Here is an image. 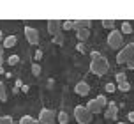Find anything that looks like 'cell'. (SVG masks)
<instances>
[{
  "label": "cell",
  "instance_id": "obj_1",
  "mask_svg": "<svg viewBox=\"0 0 134 124\" xmlns=\"http://www.w3.org/2000/svg\"><path fill=\"white\" fill-rule=\"evenodd\" d=\"M90 71H92L94 75H97V76H104L108 71H109V62H108V59L104 55L94 59L92 64H90Z\"/></svg>",
  "mask_w": 134,
  "mask_h": 124
},
{
  "label": "cell",
  "instance_id": "obj_2",
  "mask_svg": "<svg viewBox=\"0 0 134 124\" xmlns=\"http://www.w3.org/2000/svg\"><path fill=\"white\" fill-rule=\"evenodd\" d=\"M106 105H108L106 97H104V96H97V97H94V99H90L85 108H87V110L94 115V113H100V110H102Z\"/></svg>",
  "mask_w": 134,
  "mask_h": 124
},
{
  "label": "cell",
  "instance_id": "obj_3",
  "mask_svg": "<svg viewBox=\"0 0 134 124\" xmlns=\"http://www.w3.org/2000/svg\"><path fill=\"white\" fill-rule=\"evenodd\" d=\"M131 60H134V43H129L127 46L116 55V62L118 64H127Z\"/></svg>",
  "mask_w": 134,
  "mask_h": 124
},
{
  "label": "cell",
  "instance_id": "obj_4",
  "mask_svg": "<svg viewBox=\"0 0 134 124\" xmlns=\"http://www.w3.org/2000/svg\"><path fill=\"white\" fill-rule=\"evenodd\" d=\"M74 117H76L78 124H90L92 122V113L85 106H76L74 108Z\"/></svg>",
  "mask_w": 134,
  "mask_h": 124
},
{
  "label": "cell",
  "instance_id": "obj_5",
  "mask_svg": "<svg viewBox=\"0 0 134 124\" xmlns=\"http://www.w3.org/2000/svg\"><path fill=\"white\" fill-rule=\"evenodd\" d=\"M124 44V37H122V34L118 32V30H111L109 32V35H108V46L113 50H118Z\"/></svg>",
  "mask_w": 134,
  "mask_h": 124
},
{
  "label": "cell",
  "instance_id": "obj_6",
  "mask_svg": "<svg viewBox=\"0 0 134 124\" xmlns=\"http://www.w3.org/2000/svg\"><path fill=\"white\" fill-rule=\"evenodd\" d=\"M39 124H55L57 122V113L53 110H48V108H42L39 112Z\"/></svg>",
  "mask_w": 134,
  "mask_h": 124
},
{
  "label": "cell",
  "instance_id": "obj_7",
  "mask_svg": "<svg viewBox=\"0 0 134 124\" xmlns=\"http://www.w3.org/2000/svg\"><path fill=\"white\" fill-rule=\"evenodd\" d=\"M25 37L30 44H39V32L32 27H25Z\"/></svg>",
  "mask_w": 134,
  "mask_h": 124
},
{
  "label": "cell",
  "instance_id": "obj_8",
  "mask_svg": "<svg viewBox=\"0 0 134 124\" xmlns=\"http://www.w3.org/2000/svg\"><path fill=\"white\" fill-rule=\"evenodd\" d=\"M116 115H118V106L115 105V101L108 103V110L104 113V117L106 119H116Z\"/></svg>",
  "mask_w": 134,
  "mask_h": 124
},
{
  "label": "cell",
  "instance_id": "obj_9",
  "mask_svg": "<svg viewBox=\"0 0 134 124\" xmlns=\"http://www.w3.org/2000/svg\"><path fill=\"white\" fill-rule=\"evenodd\" d=\"M74 92H76L78 96H87L88 92H90V85H88L87 82H80L74 87Z\"/></svg>",
  "mask_w": 134,
  "mask_h": 124
},
{
  "label": "cell",
  "instance_id": "obj_10",
  "mask_svg": "<svg viewBox=\"0 0 134 124\" xmlns=\"http://www.w3.org/2000/svg\"><path fill=\"white\" fill-rule=\"evenodd\" d=\"M58 28H60V21L58 20H49L48 21V32L53 35V37L58 34Z\"/></svg>",
  "mask_w": 134,
  "mask_h": 124
},
{
  "label": "cell",
  "instance_id": "obj_11",
  "mask_svg": "<svg viewBox=\"0 0 134 124\" xmlns=\"http://www.w3.org/2000/svg\"><path fill=\"white\" fill-rule=\"evenodd\" d=\"M90 25H92V21L90 20H76L74 21V25H72V28H76V30H81V28H90Z\"/></svg>",
  "mask_w": 134,
  "mask_h": 124
},
{
  "label": "cell",
  "instance_id": "obj_12",
  "mask_svg": "<svg viewBox=\"0 0 134 124\" xmlns=\"http://www.w3.org/2000/svg\"><path fill=\"white\" fill-rule=\"evenodd\" d=\"M16 43H18L16 35H7L5 39H4V46L2 48H13V46H16Z\"/></svg>",
  "mask_w": 134,
  "mask_h": 124
},
{
  "label": "cell",
  "instance_id": "obj_13",
  "mask_svg": "<svg viewBox=\"0 0 134 124\" xmlns=\"http://www.w3.org/2000/svg\"><path fill=\"white\" fill-rule=\"evenodd\" d=\"M90 37V32H88L87 28H81V30H78V39H80V43H85Z\"/></svg>",
  "mask_w": 134,
  "mask_h": 124
},
{
  "label": "cell",
  "instance_id": "obj_14",
  "mask_svg": "<svg viewBox=\"0 0 134 124\" xmlns=\"http://www.w3.org/2000/svg\"><path fill=\"white\" fill-rule=\"evenodd\" d=\"M120 34H132V25L129 21H122V32Z\"/></svg>",
  "mask_w": 134,
  "mask_h": 124
},
{
  "label": "cell",
  "instance_id": "obj_15",
  "mask_svg": "<svg viewBox=\"0 0 134 124\" xmlns=\"http://www.w3.org/2000/svg\"><path fill=\"white\" fill-rule=\"evenodd\" d=\"M20 124H39V121H35V119H32L30 115H23L20 121Z\"/></svg>",
  "mask_w": 134,
  "mask_h": 124
},
{
  "label": "cell",
  "instance_id": "obj_16",
  "mask_svg": "<svg viewBox=\"0 0 134 124\" xmlns=\"http://www.w3.org/2000/svg\"><path fill=\"white\" fill-rule=\"evenodd\" d=\"M100 23H102V27H104V28H113V30H115L116 20H102Z\"/></svg>",
  "mask_w": 134,
  "mask_h": 124
},
{
  "label": "cell",
  "instance_id": "obj_17",
  "mask_svg": "<svg viewBox=\"0 0 134 124\" xmlns=\"http://www.w3.org/2000/svg\"><path fill=\"white\" fill-rule=\"evenodd\" d=\"M7 99V92H5V85H4V83L0 82V101H2V103H4V101H5Z\"/></svg>",
  "mask_w": 134,
  "mask_h": 124
},
{
  "label": "cell",
  "instance_id": "obj_18",
  "mask_svg": "<svg viewBox=\"0 0 134 124\" xmlns=\"http://www.w3.org/2000/svg\"><path fill=\"white\" fill-rule=\"evenodd\" d=\"M116 89L122 90V92H129V90H131V85H129V82H122V83H118Z\"/></svg>",
  "mask_w": 134,
  "mask_h": 124
},
{
  "label": "cell",
  "instance_id": "obj_19",
  "mask_svg": "<svg viewBox=\"0 0 134 124\" xmlns=\"http://www.w3.org/2000/svg\"><path fill=\"white\" fill-rule=\"evenodd\" d=\"M67 121H69L67 113H65V112H60V113H58V122H60V124H65Z\"/></svg>",
  "mask_w": 134,
  "mask_h": 124
},
{
  "label": "cell",
  "instance_id": "obj_20",
  "mask_svg": "<svg viewBox=\"0 0 134 124\" xmlns=\"http://www.w3.org/2000/svg\"><path fill=\"white\" fill-rule=\"evenodd\" d=\"M0 124H14L13 117H9V115H2V117H0Z\"/></svg>",
  "mask_w": 134,
  "mask_h": 124
},
{
  "label": "cell",
  "instance_id": "obj_21",
  "mask_svg": "<svg viewBox=\"0 0 134 124\" xmlns=\"http://www.w3.org/2000/svg\"><path fill=\"white\" fill-rule=\"evenodd\" d=\"M72 25H74L72 20H67V21H64V23H62V28H64V30H71V28H72Z\"/></svg>",
  "mask_w": 134,
  "mask_h": 124
},
{
  "label": "cell",
  "instance_id": "obj_22",
  "mask_svg": "<svg viewBox=\"0 0 134 124\" xmlns=\"http://www.w3.org/2000/svg\"><path fill=\"white\" fill-rule=\"evenodd\" d=\"M32 75L34 76H39L41 75V66H39V64H34V66H32Z\"/></svg>",
  "mask_w": 134,
  "mask_h": 124
},
{
  "label": "cell",
  "instance_id": "obj_23",
  "mask_svg": "<svg viewBox=\"0 0 134 124\" xmlns=\"http://www.w3.org/2000/svg\"><path fill=\"white\" fill-rule=\"evenodd\" d=\"M18 62H20V57L18 55H11L9 57V64H11V66H16Z\"/></svg>",
  "mask_w": 134,
  "mask_h": 124
},
{
  "label": "cell",
  "instance_id": "obj_24",
  "mask_svg": "<svg viewBox=\"0 0 134 124\" xmlns=\"http://www.w3.org/2000/svg\"><path fill=\"white\" fill-rule=\"evenodd\" d=\"M53 39H55V43H57L58 46H60V44H64V35H62V34H57Z\"/></svg>",
  "mask_w": 134,
  "mask_h": 124
},
{
  "label": "cell",
  "instance_id": "obj_25",
  "mask_svg": "<svg viewBox=\"0 0 134 124\" xmlns=\"http://www.w3.org/2000/svg\"><path fill=\"white\" fill-rule=\"evenodd\" d=\"M116 82H118V83L127 82V80H125V73H116Z\"/></svg>",
  "mask_w": 134,
  "mask_h": 124
},
{
  "label": "cell",
  "instance_id": "obj_26",
  "mask_svg": "<svg viewBox=\"0 0 134 124\" xmlns=\"http://www.w3.org/2000/svg\"><path fill=\"white\" fill-rule=\"evenodd\" d=\"M104 89H106L108 92H115L116 87H115V83H106V87H104Z\"/></svg>",
  "mask_w": 134,
  "mask_h": 124
},
{
  "label": "cell",
  "instance_id": "obj_27",
  "mask_svg": "<svg viewBox=\"0 0 134 124\" xmlns=\"http://www.w3.org/2000/svg\"><path fill=\"white\" fill-rule=\"evenodd\" d=\"M76 48H78V51H81V53H87V46H85V43H80Z\"/></svg>",
  "mask_w": 134,
  "mask_h": 124
},
{
  "label": "cell",
  "instance_id": "obj_28",
  "mask_svg": "<svg viewBox=\"0 0 134 124\" xmlns=\"http://www.w3.org/2000/svg\"><path fill=\"white\" fill-rule=\"evenodd\" d=\"M41 59H42V51L37 50V51H35V60H41Z\"/></svg>",
  "mask_w": 134,
  "mask_h": 124
},
{
  "label": "cell",
  "instance_id": "obj_29",
  "mask_svg": "<svg viewBox=\"0 0 134 124\" xmlns=\"http://www.w3.org/2000/svg\"><path fill=\"white\" fill-rule=\"evenodd\" d=\"M97 57H100L99 51H92V53H90V59H92V60H94V59H97Z\"/></svg>",
  "mask_w": 134,
  "mask_h": 124
},
{
  "label": "cell",
  "instance_id": "obj_30",
  "mask_svg": "<svg viewBox=\"0 0 134 124\" xmlns=\"http://www.w3.org/2000/svg\"><path fill=\"white\" fill-rule=\"evenodd\" d=\"M127 117H129V121H131V122H134V112H129Z\"/></svg>",
  "mask_w": 134,
  "mask_h": 124
},
{
  "label": "cell",
  "instance_id": "obj_31",
  "mask_svg": "<svg viewBox=\"0 0 134 124\" xmlns=\"http://www.w3.org/2000/svg\"><path fill=\"white\" fill-rule=\"evenodd\" d=\"M21 90H23V92H28L30 87H28V85H21Z\"/></svg>",
  "mask_w": 134,
  "mask_h": 124
},
{
  "label": "cell",
  "instance_id": "obj_32",
  "mask_svg": "<svg viewBox=\"0 0 134 124\" xmlns=\"http://www.w3.org/2000/svg\"><path fill=\"white\" fill-rule=\"evenodd\" d=\"M127 68H129V69H134V60H131V62H127Z\"/></svg>",
  "mask_w": 134,
  "mask_h": 124
},
{
  "label": "cell",
  "instance_id": "obj_33",
  "mask_svg": "<svg viewBox=\"0 0 134 124\" xmlns=\"http://www.w3.org/2000/svg\"><path fill=\"white\" fill-rule=\"evenodd\" d=\"M0 57H4V48L0 46Z\"/></svg>",
  "mask_w": 134,
  "mask_h": 124
},
{
  "label": "cell",
  "instance_id": "obj_34",
  "mask_svg": "<svg viewBox=\"0 0 134 124\" xmlns=\"http://www.w3.org/2000/svg\"><path fill=\"white\" fill-rule=\"evenodd\" d=\"M2 64H4V57H0V68H2Z\"/></svg>",
  "mask_w": 134,
  "mask_h": 124
},
{
  "label": "cell",
  "instance_id": "obj_35",
  "mask_svg": "<svg viewBox=\"0 0 134 124\" xmlns=\"http://www.w3.org/2000/svg\"><path fill=\"white\" fill-rule=\"evenodd\" d=\"M0 75H4V68H0Z\"/></svg>",
  "mask_w": 134,
  "mask_h": 124
},
{
  "label": "cell",
  "instance_id": "obj_36",
  "mask_svg": "<svg viewBox=\"0 0 134 124\" xmlns=\"http://www.w3.org/2000/svg\"><path fill=\"white\" fill-rule=\"evenodd\" d=\"M2 37H4V34H2V30H0V41H2Z\"/></svg>",
  "mask_w": 134,
  "mask_h": 124
},
{
  "label": "cell",
  "instance_id": "obj_37",
  "mask_svg": "<svg viewBox=\"0 0 134 124\" xmlns=\"http://www.w3.org/2000/svg\"><path fill=\"white\" fill-rule=\"evenodd\" d=\"M118 124H125V122H118Z\"/></svg>",
  "mask_w": 134,
  "mask_h": 124
}]
</instances>
